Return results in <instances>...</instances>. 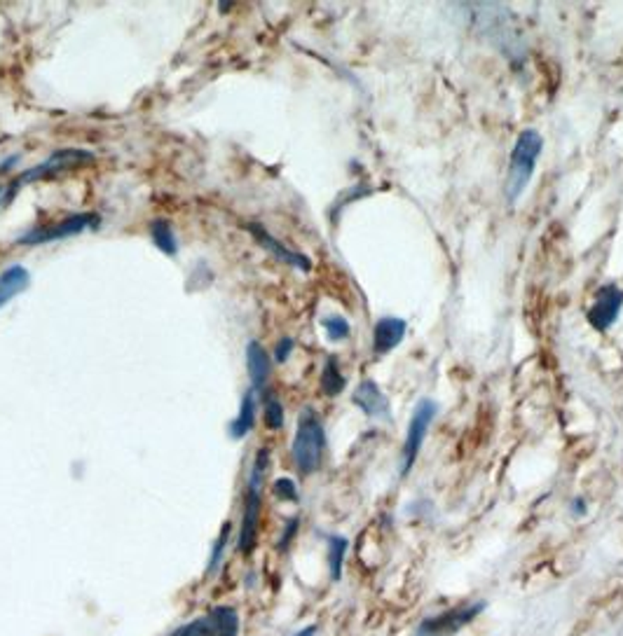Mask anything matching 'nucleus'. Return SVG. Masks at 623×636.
<instances>
[{"mask_svg": "<svg viewBox=\"0 0 623 636\" xmlns=\"http://www.w3.org/2000/svg\"><path fill=\"white\" fill-rule=\"evenodd\" d=\"M345 386H347V379L340 370V363H338V358H335V356H329V358H326V363H323V370H321L323 395H329V398H338V395L345 391Z\"/></svg>", "mask_w": 623, "mask_h": 636, "instance_id": "obj_17", "label": "nucleus"}, {"mask_svg": "<svg viewBox=\"0 0 623 636\" xmlns=\"http://www.w3.org/2000/svg\"><path fill=\"white\" fill-rule=\"evenodd\" d=\"M3 192H5V190H3V187H0V197H3Z\"/></svg>", "mask_w": 623, "mask_h": 636, "instance_id": "obj_28", "label": "nucleus"}, {"mask_svg": "<svg viewBox=\"0 0 623 636\" xmlns=\"http://www.w3.org/2000/svg\"><path fill=\"white\" fill-rule=\"evenodd\" d=\"M255 412H258V400H255V391L249 389L242 395V403H239V412L237 417L230 422V438L233 440H244L246 435L254 431L255 426Z\"/></svg>", "mask_w": 623, "mask_h": 636, "instance_id": "obj_15", "label": "nucleus"}, {"mask_svg": "<svg viewBox=\"0 0 623 636\" xmlns=\"http://www.w3.org/2000/svg\"><path fill=\"white\" fill-rule=\"evenodd\" d=\"M246 370H249L251 389L265 391L270 375H273V358L265 351V346L255 339L246 344Z\"/></svg>", "mask_w": 623, "mask_h": 636, "instance_id": "obj_12", "label": "nucleus"}, {"mask_svg": "<svg viewBox=\"0 0 623 636\" xmlns=\"http://www.w3.org/2000/svg\"><path fill=\"white\" fill-rule=\"evenodd\" d=\"M94 162V155L90 150H82V147H62V150H54L45 162H40L34 169L24 171L19 176L17 181L22 183H34V181H45V178H54L59 174H66L71 169H78L82 164Z\"/></svg>", "mask_w": 623, "mask_h": 636, "instance_id": "obj_6", "label": "nucleus"}, {"mask_svg": "<svg viewBox=\"0 0 623 636\" xmlns=\"http://www.w3.org/2000/svg\"><path fill=\"white\" fill-rule=\"evenodd\" d=\"M261 494L263 489L246 487V498H244L242 524H239L237 550L242 555H251L258 546V531H261Z\"/></svg>", "mask_w": 623, "mask_h": 636, "instance_id": "obj_8", "label": "nucleus"}, {"mask_svg": "<svg viewBox=\"0 0 623 636\" xmlns=\"http://www.w3.org/2000/svg\"><path fill=\"white\" fill-rule=\"evenodd\" d=\"M295 349V339L293 337H282L277 342V346H274V361L282 365V363H286L291 358V354H293Z\"/></svg>", "mask_w": 623, "mask_h": 636, "instance_id": "obj_25", "label": "nucleus"}, {"mask_svg": "<svg viewBox=\"0 0 623 636\" xmlns=\"http://www.w3.org/2000/svg\"><path fill=\"white\" fill-rule=\"evenodd\" d=\"M169 636H209V625H206V618L202 615V618L193 620V622H187V625H181L178 630L171 631Z\"/></svg>", "mask_w": 623, "mask_h": 636, "instance_id": "obj_24", "label": "nucleus"}, {"mask_svg": "<svg viewBox=\"0 0 623 636\" xmlns=\"http://www.w3.org/2000/svg\"><path fill=\"white\" fill-rule=\"evenodd\" d=\"M148 232H150V239L158 246V251H162L169 258L178 253V239H176V232L169 220H153L148 225Z\"/></svg>", "mask_w": 623, "mask_h": 636, "instance_id": "obj_16", "label": "nucleus"}, {"mask_svg": "<svg viewBox=\"0 0 623 636\" xmlns=\"http://www.w3.org/2000/svg\"><path fill=\"white\" fill-rule=\"evenodd\" d=\"M101 218L97 214H75L69 215V218L59 220L54 225L47 227H38V230L26 232L24 237H19V246H40V243H52V242H62V239L69 237H78L82 232L87 230H97Z\"/></svg>", "mask_w": 623, "mask_h": 636, "instance_id": "obj_5", "label": "nucleus"}, {"mask_svg": "<svg viewBox=\"0 0 623 636\" xmlns=\"http://www.w3.org/2000/svg\"><path fill=\"white\" fill-rule=\"evenodd\" d=\"M298 531H301V517H291L289 522L283 524V531H282V536H279V541H277V550L279 552H289L291 543L295 541V536H298Z\"/></svg>", "mask_w": 623, "mask_h": 636, "instance_id": "obj_23", "label": "nucleus"}, {"mask_svg": "<svg viewBox=\"0 0 623 636\" xmlns=\"http://www.w3.org/2000/svg\"><path fill=\"white\" fill-rule=\"evenodd\" d=\"M351 403L359 407V410L370 419H378V422H391V405L389 398L385 395V391L380 389V384L373 382V379H363L359 384L354 394H351Z\"/></svg>", "mask_w": 623, "mask_h": 636, "instance_id": "obj_9", "label": "nucleus"}, {"mask_svg": "<svg viewBox=\"0 0 623 636\" xmlns=\"http://www.w3.org/2000/svg\"><path fill=\"white\" fill-rule=\"evenodd\" d=\"M205 618L209 625V636H239L242 620L235 606H214Z\"/></svg>", "mask_w": 623, "mask_h": 636, "instance_id": "obj_14", "label": "nucleus"}, {"mask_svg": "<svg viewBox=\"0 0 623 636\" xmlns=\"http://www.w3.org/2000/svg\"><path fill=\"white\" fill-rule=\"evenodd\" d=\"M31 288V274L24 265H10L0 271V309L7 307L17 295Z\"/></svg>", "mask_w": 623, "mask_h": 636, "instance_id": "obj_13", "label": "nucleus"}, {"mask_svg": "<svg viewBox=\"0 0 623 636\" xmlns=\"http://www.w3.org/2000/svg\"><path fill=\"white\" fill-rule=\"evenodd\" d=\"M347 550H350V541L345 536H329V575L333 583L342 578Z\"/></svg>", "mask_w": 623, "mask_h": 636, "instance_id": "obj_18", "label": "nucleus"}, {"mask_svg": "<svg viewBox=\"0 0 623 636\" xmlns=\"http://www.w3.org/2000/svg\"><path fill=\"white\" fill-rule=\"evenodd\" d=\"M438 414V405L431 398H422L415 405L413 417H410L408 431H406V440H403V450H401V473L403 478L410 475L413 470L415 461H417L419 451H422V445H425L427 433H429L431 423L436 419Z\"/></svg>", "mask_w": 623, "mask_h": 636, "instance_id": "obj_3", "label": "nucleus"}, {"mask_svg": "<svg viewBox=\"0 0 623 636\" xmlns=\"http://www.w3.org/2000/svg\"><path fill=\"white\" fill-rule=\"evenodd\" d=\"M570 510H572L574 517H584L586 510H589V506H586L584 498H574L572 506H570Z\"/></svg>", "mask_w": 623, "mask_h": 636, "instance_id": "obj_26", "label": "nucleus"}, {"mask_svg": "<svg viewBox=\"0 0 623 636\" xmlns=\"http://www.w3.org/2000/svg\"><path fill=\"white\" fill-rule=\"evenodd\" d=\"M323 451H326V431H323L321 419L312 407H305L298 419L293 445H291L293 463L302 478H310L321 468Z\"/></svg>", "mask_w": 623, "mask_h": 636, "instance_id": "obj_2", "label": "nucleus"}, {"mask_svg": "<svg viewBox=\"0 0 623 636\" xmlns=\"http://www.w3.org/2000/svg\"><path fill=\"white\" fill-rule=\"evenodd\" d=\"M263 422L270 431H282L283 422H286V412H283L282 400L274 395L265 394V405H263Z\"/></svg>", "mask_w": 623, "mask_h": 636, "instance_id": "obj_20", "label": "nucleus"}, {"mask_svg": "<svg viewBox=\"0 0 623 636\" xmlns=\"http://www.w3.org/2000/svg\"><path fill=\"white\" fill-rule=\"evenodd\" d=\"M408 333V323L398 316H382L373 327V354L380 358L394 351Z\"/></svg>", "mask_w": 623, "mask_h": 636, "instance_id": "obj_11", "label": "nucleus"}, {"mask_svg": "<svg viewBox=\"0 0 623 636\" xmlns=\"http://www.w3.org/2000/svg\"><path fill=\"white\" fill-rule=\"evenodd\" d=\"M293 636H317V625H307L301 631H295Z\"/></svg>", "mask_w": 623, "mask_h": 636, "instance_id": "obj_27", "label": "nucleus"}, {"mask_svg": "<svg viewBox=\"0 0 623 636\" xmlns=\"http://www.w3.org/2000/svg\"><path fill=\"white\" fill-rule=\"evenodd\" d=\"M321 326L331 342H342V339H347L351 335V326L345 316H329V318H323Z\"/></svg>", "mask_w": 623, "mask_h": 636, "instance_id": "obj_21", "label": "nucleus"}, {"mask_svg": "<svg viewBox=\"0 0 623 636\" xmlns=\"http://www.w3.org/2000/svg\"><path fill=\"white\" fill-rule=\"evenodd\" d=\"M246 230H249L251 237L261 243L265 251H270V253H273L274 258L279 260V262H286V265L295 267V270H301V271L312 270V262L307 255L295 253V251H291V248L283 246V243L279 242V239H274L273 234H270V232H267L263 225H258V223H249V225H246Z\"/></svg>", "mask_w": 623, "mask_h": 636, "instance_id": "obj_10", "label": "nucleus"}, {"mask_svg": "<svg viewBox=\"0 0 623 636\" xmlns=\"http://www.w3.org/2000/svg\"><path fill=\"white\" fill-rule=\"evenodd\" d=\"M621 309H623V290L617 286V283H607V286H602L600 290L595 293L593 304H590L586 318H589V323L598 330V333H607V330H612L614 323L618 321Z\"/></svg>", "mask_w": 623, "mask_h": 636, "instance_id": "obj_7", "label": "nucleus"}, {"mask_svg": "<svg viewBox=\"0 0 623 636\" xmlns=\"http://www.w3.org/2000/svg\"><path fill=\"white\" fill-rule=\"evenodd\" d=\"M542 152H544V138L537 129H525L518 134L509 157V176H506V202L511 206L521 202V197L525 195Z\"/></svg>", "mask_w": 623, "mask_h": 636, "instance_id": "obj_1", "label": "nucleus"}, {"mask_svg": "<svg viewBox=\"0 0 623 636\" xmlns=\"http://www.w3.org/2000/svg\"><path fill=\"white\" fill-rule=\"evenodd\" d=\"M485 608V602H471L462 603L457 608H450L446 613L431 615V618H425L419 622L415 636H455L465 630L466 625H471Z\"/></svg>", "mask_w": 623, "mask_h": 636, "instance_id": "obj_4", "label": "nucleus"}, {"mask_svg": "<svg viewBox=\"0 0 623 636\" xmlns=\"http://www.w3.org/2000/svg\"><path fill=\"white\" fill-rule=\"evenodd\" d=\"M230 534H233V524L225 522L223 524L221 534H218V538H216L214 550H211L209 564H206V575H216L218 571H221L223 557H225V550H227V543H230Z\"/></svg>", "mask_w": 623, "mask_h": 636, "instance_id": "obj_19", "label": "nucleus"}, {"mask_svg": "<svg viewBox=\"0 0 623 636\" xmlns=\"http://www.w3.org/2000/svg\"><path fill=\"white\" fill-rule=\"evenodd\" d=\"M273 491H274V496H277L279 501L295 503V501H298V498H301V494H298V487H295V482H293V479H291V478H279V479H274Z\"/></svg>", "mask_w": 623, "mask_h": 636, "instance_id": "obj_22", "label": "nucleus"}]
</instances>
